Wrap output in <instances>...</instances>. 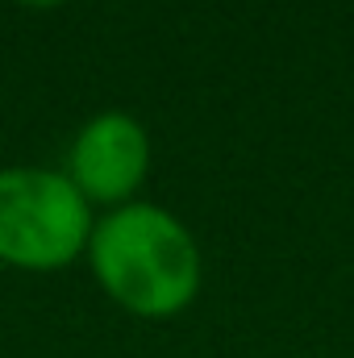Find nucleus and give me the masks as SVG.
Instances as JSON below:
<instances>
[{
  "instance_id": "nucleus-3",
  "label": "nucleus",
  "mask_w": 354,
  "mask_h": 358,
  "mask_svg": "<svg viewBox=\"0 0 354 358\" xmlns=\"http://www.w3.org/2000/svg\"><path fill=\"white\" fill-rule=\"evenodd\" d=\"M63 176L80 187V196L92 208H121L138 200L142 183L150 176V134L146 125L125 108L92 113L76 129L67 146Z\"/></svg>"
},
{
  "instance_id": "nucleus-2",
  "label": "nucleus",
  "mask_w": 354,
  "mask_h": 358,
  "mask_svg": "<svg viewBox=\"0 0 354 358\" xmlns=\"http://www.w3.org/2000/svg\"><path fill=\"white\" fill-rule=\"evenodd\" d=\"M96 225L80 187L55 167H0V263L59 271L88 255Z\"/></svg>"
},
{
  "instance_id": "nucleus-4",
  "label": "nucleus",
  "mask_w": 354,
  "mask_h": 358,
  "mask_svg": "<svg viewBox=\"0 0 354 358\" xmlns=\"http://www.w3.org/2000/svg\"><path fill=\"white\" fill-rule=\"evenodd\" d=\"M17 4H25V8H59L67 0H17Z\"/></svg>"
},
{
  "instance_id": "nucleus-1",
  "label": "nucleus",
  "mask_w": 354,
  "mask_h": 358,
  "mask_svg": "<svg viewBox=\"0 0 354 358\" xmlns=\"http://www.w3.org/2000/svg\"><path fill=\"white\" fill-rule=\"evenodd\" d=\"M84 259L100 292L142 321L179 317L204 283V255L196 234L171 208L150 200H129L100 213Z\"/></svg>"
}]
</instances>
